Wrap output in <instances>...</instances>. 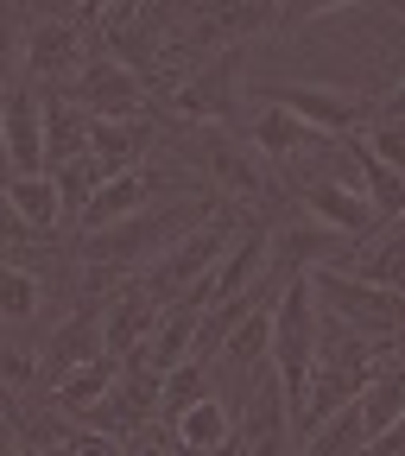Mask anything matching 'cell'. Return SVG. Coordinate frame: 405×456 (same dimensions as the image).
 I'll list each match as a JSON object with an SVG mask.
<instances>
[{
    "instance_id": "2",
    "label": "cell",
    "mask_w": 405,
    "mask_h": 456,
    "mask_svg": "<svg viewBox=\"0 0 405 456\" xmlns=\"http://www.w3.org/2000/svg\"><path fill=\"white\" fill-rule=\"evenodd\" d=\"M380 362H386V342H374V336H355L349 323H336V317H329V323H323V336H317V374H311V399H304L298 437L323 431L336 412L361 406V393L374 387Z\"/></svg>"
},
{
    "instance_id": "31",
    "label": "cell",
    "mask_w": 405,
    "mask_h": 456,
    "mask_svg": "<svg viewBox=\"0 0 405 456\" xmlns=\"http://www.w3.org/2000/svg\"><path fill=\"white\" fill-rule=\"evenodd\" d=\"M361 140H368V152H374L380 165H393L399 178H405V121H374Z\"/></svg>"
},
{
    "instance_id": "20",
    "label": "cell",
    "mask_w": 405,
    "mask_h": 456,
    "mask_svg": "<svg viewBox=\"0 0 405 456\" xmlns=\"http://www.w3.org/2000/svg\"><path fill=\"white\" fill-rule=\"evenodd\" d=\"M45 95V165H70V159H89V134L95 121L70 102V95H57V89H38Z\"/></svg>"
},
{
    "instance_id": "7",
    "label": "cell",
    "mask_w": 405,
    "mask_h": 456,
    "mask_svg": "<svg viewBox=\"0 0 405 456\" xmlns=\"http://www.w3.org/2000/svg\"><path fill=\"white\" fill-rule=\"evenodd\" d=\"M311 285H317V305L336 317V323H349L355 336H374V342H393L405 330V298L380 292V285H361L349 273H336L329 260L311 266Z\"/></svg>"
},
{
    "instance_id": "38",
    "label": "cell",
    "mask_w": 405,
    "mask_h": 456,
    "mask_svg": "<svg viewBox=\"0 0 405 456\" xmlns=\"http://www.w3.org/2000/svg\"><path fill=\"white\" fill-rule=\"evenodd\" d=\"M13 184V159H7V95H0V191Z\"/></svg>"
},
{
    "instance_id": "16",
    "label": "cell",
    "mask_w": 405,
    "mask_h": 456,
    "mask_svg": "<svg viewBox=\"0 0 405 456\" xmlns=\"http://www.w3.org/2000/svg\"><path fill=\"white\" fill-rule=\"evenodd\" d=\"M165 184H171V178H158L152 165L121 171V178H108V184L95 191L89 216H83V235H101V228H121V222L146 216V209H152V191H165Z\"/></svg>"
},
{
    "instance_id": "10",
    "label": "cell",
    "mask_w": 405,
    "mask_h": 456,
    "mask_svg": "<svg viewBox=\"0 0 405 456\" xmlns=\"http://www.w3.org/2000/svg\"><path fill=\"white\" fill-rule=\"evenodd\" d=\"M89 362H101V298H77V311L51 330V342L38 349V380L57 393L70 374H83Z\"/></svg>"
},
{
    "instance_id": "18",
    "label": "cell",
    "mask_w": 405,
    "mask_h": 456,
    "mask_svg": "<svg viewBox=\"0 0 405 456\" xmlns=\"http://www.w3.org/2000/svg\"><path fill=\"white\" fill-rule=\"evenodd\" d=\"M7 159H13V178H38L45 165V95L32 83H20L7 95Z\"/></svg>"
},
{
    "instance_id": "15",
    "label": "cell",
    "mask_w": 405,
    "mask_h": 456,
    "mask_svg": "<svg viewBox=\"0 0 405 456\" xmlns=\"http://www.w3.org/2000/svg\"><path fill=\"white\" fill-rule=\"evenodd\" d=\"M235 456H292V412H285V399H279L272 368H266V380H254L247 419L235 431Z\"/></svg>"
},
{
    "instance_id": "30",
    "label": "cell",
    "mask_w": 405,
    "mask_h": 456,
    "mask_svg": "<svg viewBox=\"0 0 405 456\" xmlns=\"http://www.w3.org/2000/svg\"><path fill=\"white\" fill-rule=\"evenodd\" d=\"M20 32H26V13H7L0 7V95H13L26 83V51H20Z\"/></svg>"
},
{
    "instance_id": "36",
    "label": "cell",
    "mask_w": 405,
    "mask_h": 456,
    "mask_svg": "<svg viewBox=\"0 0 405 456\" xmlns=\"http://www.w3.org/2000/svg\"><path fill=\"white\" fill-rule=\"evenodd\" d=\"M374 121H405V77L380 95V108H374Z\"/></svg>"
},
{
    "instance_id": "4",
    "label": "cell",
    "mask_w": 405,
    "mask_h": 456,
    "mask_svg": "<svg viewBox=\"0 0 405 456\" xmlns=\"http://www.w3.org/2000/svg\"><path fill=\"white\" fill-rule=\"evenodd\" d=\"M241 228H247V216H235V209H209L203 222H190L178 241H171L146 273H140V285L158 298V311L165 305H178V298H190L197 285H209L215 279V266L228 260V248L241 241Z\"/></svg>"
},
{
    "instance_id": "5",
    "label": "cell",
    "mask_w": 405,
    "mask_h": 456,
    "mask_svg": "<svg viewBox=\"0 0 405 456\" xmlns=\"http://www.w3.org/2000/svg\"><path fill=\"white\" fill-rule=\"evenodd\" d=\"M241 64L247 51H215L203 70H190L178 89L158 102V114L171 127H247L241 121Z\"/></svg>"
},
{
    "instance_id": "14",
    "label": "cell",
    "mask_w": 405,
    "mask_h": 456,
    "mask_svg": "<svg viewBox=\"0 0 405 456\" xmlns=\"http://www.w3.org/2000/svg\"><path fill=\"white\" fill-rule=\"evenodd\" d=\"M266 266H272V222H247V228H241V241L228 248V260L215 266V279L197 285V292H203V317H209L215 305H228V298L254 292V285L266 279Z\"/></svg>"
},
{
    "instance_id": "33",
    "label": "cell",
    "mask_w": 405,
    "mask_h": 456,
    "mask_svg": "<svg viewBox=\"0 0 405 456\" xmlns=\"http://www.w3.org/2000/svg\"><path fill=\"white\" fill-rule=\"evenodd\" d=\"M127 456H184V450H178V437H171V431L152 419L146 431H134V437H127Z\"/></svg>"
},
{
    "instance_id": "25",
    "label": "cell",
    "mask_w": 405,
    "mask_h": 456,
    "mask_svg": "<svg viewBox=\"0 0 405 456\" xmlns=\"http://www.w3.org/2000/svg\"><path fill=\"white\" fill-rule=\"evenodd\" d=\"M215 393V374H209V362H178V368H171L165 374V387H158V425L171 431V425H178L190 406H203V399Z\"/></svg>"
},
{
    "instance_id": "35",
    "label": "cell",
    "mask_w": 405,
    "mask_h": 456,
    "mask_svg": "<svg viewBox=\"0 0 405 456\" xmlns=\"http://www.w3.org/2000/svg\"><path fill=\"white\" fill-rule=\"evenodd\" d=\"M0 456H26V437L13 425V399L7 393H0Z\"/></svg>"
},
{
    "instance_id": "11",
    "label": "cell",
    "mask_w": 405,
    "mask_h": 456,
    "mask_svg": "<svg viewBox=\"0 0 405 456\" xmlns=\"http://www.w3.org/2000/svg\"><path fill=\"white\" fill-rule=\"evenodd\" d=\"M152 330H158V298L146 292L140 279L114 285V292L101 298V355H114V362L140 355L152 342Z\"/></svg>"
},
{
    "instance_id": "39",
    "label": "cell",
    "mask_w": 405,
    "mask_h": 456,
    "mask_svg": "<svg viewBox=\"0 0 405 456\" xmlns=\"http://www.w3.org/2000/svg\"><path fill=\"white\" fill-rule=\"evenodd\" d=\"M386 349H393V355H399V362H405V330H399V336H393V342H386Z\"/></svg>"
},
{
    "instance_id": "26",
    "label": "cell",
    "mask_w": 405,
    "mask_h": 456,
    "mask_svg": "<svg viewBox=\"0 0 405 456\" xmlns=\"http://www.w3.org/2000/svg\"><path fill=\"white\" fill-rule=\"evenodd\" d=\"M38 311H45V279L0 254V323H7V330H26Z\"/></svg>"
},
{
    "instance_id": "19",
    "label": "cell",
    "mask_w": 405,
    "mask_h": 456,
    "mask_svg": "<svg viewBox=\"0 0 405 456\" xmlns=\"http://www.w3.org/2000/svg\"><path fill=\"white\" fill-rule=\"evenodd\" d=\"M197 330H203V292L165 305V311H158V330H152V342H146V362H152L158 374H171L178 362L197 355Z\"/></svg>"
},
{
    "instance_id": "34",
    "label": "cell",
    "mask_w": 405,
    "mask_h": 456,
    "mask_svg": "<svg viewBox=\"0 0 405 456\" xmlns=\"http://www.w3.org/2000/svg\"><path fill=\"white\" fill-rule=\"evenodd\" d=\"M26 241H38V235L20 222V209L7 203V191H0V254H13V248H26Z\"/></svg>"
},
{
    "instance_id": "21",
    "label": "cell",
    "mask_w": 405,
    "mask_h": 456,
    "mask_svg": "<svg viewBox=\"0 0 405 456\" xmlns=\"http://www.w3.org/2000/svg\"><path fill=\"white\" fill-rule=\"evenodd\" d=\"M171 437H178L184 456H222L235 450V419H228V399H203V406H190L178 425H171Z\"/></svg>"
},
{
    "instance_id": "1",
    "label": "cell",
    "mask_w": 405,
    "mask_h": 456,
    "mask_svg": "<svg viewBox=\"0 0 405 456\" xmlns=\"http://www.w3.org/2000/svg\"><path fill=\"white\" fill-rule=\"evenodd\" d=\"M184 222H203L197 203H158L121 228H101V235H77V266H83V298H108L114 285H127V273L140 279Z\"/></svg>"
},
{
    "instance_id": "8",
    "label": "cell",
    "mask_w": 405,
    "mask_h": 456,
    "mask_svg": "<svg viewBox=\"0 0 405 456\" xmlns=\"http://www.w3.org/2000/svg\"><path fill=\"white\" fill-rule=\"evenodd\" d=\"M260 102L292 108L304 127H317V134H329V140L368 134V127H374V108H380V95H368V89H317V83H266Z\"/></svg>"
},
{
    "instance_id": "13",
    "label": "cell",
    "mask_w": 405,
    "mask_h": 456,
    "mask_svg": "<svg viewBox=\"0 0 405 456\" xmlns=\"http://www.w3.org/2000/svg\"><path fill=\"white\" fill-rule=\"evenodd\" d=\"M292 203H304V216H317L323 228H336V235H355V241H368L374 228H380V216H374V203L361 197V184L323 178V171H311L304 184H292Z\"/></svg>"
},
{
    "instance_id": "17",
    "label": "cell",
    "mask_w": 405,
    "mask_h": 456,
    "mask_svg": "<svg viewBox=\"0 0 405 456\" xmlns=\"http://www.w3.org/2000/svg\"><path fill=\"white\" fill-rule=\"evenodd\" d=\"M158 134H165V127H158V114H152V121H95V134H89V159H95V171H101V184H108V178H121V171H140Z\"/></svg>"
},
{
    "instance_id": "9",
    "label": "cell",
    "mask_w": 405,
    "mask_h": 456,
    "mask_svg": "<svg viewBox=\"0 0 405 456\" xmlns=\"http://www.w3.org/2000/svg\"><path fill=\"white\" fill-rule=\"evenodd\" d=\"M57 95H70L89 121H152V114H158L152 89L121 64V57H108V51H95L83 64V77L70 89H57Z\"/></svg>"
},
{
    "instance_id": "24",
    "label": "cell",
    "mask_w": 405,
    "mask_h": 456,
    "mask_svg": "<svg viewBox=\"0 0 405 456\" xmlns=\"http://www.w3.org/2000/svg\"><path fill=\"white\" fill-rule=\"evenodd\" d=\"M7 203L20 209V222L32 228L38 241L64 235V203H57V184H51V171H38V178H13V184H7Z\"/></svg>"
},
{
    "instance_id": "27",
    "label": "cell",
    "mask_w": 405,
    "mask_h": 456,
    "mask_svg": "<svg viewBox=\"0 0 405 456\" xmlns=\"http://www.w3.org/2000/svg\"><path fill=\"white\" fill-rule=\"evenodd\" d=\"M272 311H279V305H260V311H254V317H247L235 336L222 342V362L235 368V374H247V368H266V355H272Z\"/></svg>"
},
{
    "instance_id": "40",
    "label": "cell",
    "mask_w": 405,
    "mask_h": 456,
    "mask_svg": "<svg viewBox=\"0 0 405 456\" xmlns=\"http://www.w3.org/2000/svg\"><path fill=\"white\" fill-rule=\"evenodd\" d=\"M393 20H399V26H405V0H393Z\"/></svg>"
},
{
    "instance_id": "3",
    "label": "cell",
    "mask_w": 405,
    "mask_h": 456,
    "mask_svg": "<svg viewBox=\"0 0 405 456\" xmlns=\"http://www.w3.org/2000/svg\"><path fill=\"white\" fill-rule=\"evenodd\" d=\"M317 336H323V305H317V285H311V266L285 279L279 292V311H272V380H279V399L292 412V437H298V419H304V399H311V374H317Z\"/></svg>"
},
{
    "instance_id": "32",
    "label": "cell",
    "mask_w": 405,
    "mask_h": 456,
    "mask_svg": "<svg viewBox=\"0 0 405 456\" xmlns=\"http://www.w3.org/2000/svg\"><path fill=\"white\" fill-rule=\"evenodd\" d=\"M64 450H70V456H127L121 437H101V431H83V425L64 431Z\"/></svg>"
},
{
    "instance_id": "22",
    "label": "cell",
    "mask_w": 405,
    "mask_h": 456,
    "mask_svg": "<svg viewBox=\"0 0 405 456\" xmlns=\"http://www.w3.org/2000/svg\"><path fill=\"white\" fill-rule=\"evenodd\" d=\"M336 273H349L361 285H380V292L405 298V222H393L368 254H355V266H336Z\"/></svg>"
},
{
    "instance_id": "12",
    "label": "cell",
    "mask_w": 405,
    "mask_h": 456,
    "mask_svg": "<svg viewBox=\"0 0 405 456\" xmlns=\"http://www.w3.org/2000/svg\"><path fill=\"white\" fill-rule=\"evenodd\" d=\"M241 134H247V146H254L266 165H304V159H323V152L336 146L329 134L304 127L292 108H272V102H260V108H254V121H247Z\"/></svg>"
},
{
    "instance_id": "23",
    "label": "cell",
    "mask_w": 405,
    "mask_h": 456,
    "mask_svg": "<svg viewBox=\"0 0 405 456\" xmlns=\"http://www.w3.org/2000/svg\"><path fill=\"white\" fill-rule=\"evenodd\" d=\"M399 419H405V362L386 349V362H380L374 387L361 393V425H368V444H374V437H386Z\"/></svg>"
},
{
    "instance_id": "6",
    "label": "cell",
    "mask_w": 405,
    "mask_h": 456,
    "mask_svg": "<svg viewBox=\"0 0 405 456\" xmlns=\"http://www.w3.org/2000/svg\"><path fill=\"white\" fill-rule=\"evenodd\" d=\"M20 51H26V83L32 89H70L83 77V64L95 57V38L77 26V13H26Z\"/></svg>"
},
{
    "instance_id": "37",
    "label": "cell",
    "mask_w": 405,
    "mask_h": 456,
    "mask_svg": "<svg viewBox=\"0 0 405 456\" xmlns=\"http://www.w3.org/2000/svg\"><path fill=\"white\" fill-rule=\"evenodd\" d=\"M368 456H405V419H399L386 437H374V444H368Z\"/></svg>"
},
{
    "instance_id": "28",
    "label": "cell",
    "mask_w": 405,
    "mask_h": 456,
    "mask_svg": "<svg viewBox=\"0 0 405 456\" xmlns=\"http://www.w3.org/2000/svg\"><path fill=\"white\" fill-rule=\"evenodd\" d=\"M304 456H368V425H361V406L336 412L323 431L304 437Z\"/></svg>"
},
{
    "instance_id": "29",
    "label": "cell",
    "mask_w": 405,
    "mask_h": 456,
    "mask_svg": "<svg viewBox=\"0 0 405 456\" xmlns=\"http://www.w3.org/2000/svg\"><path fill=\"white\" fill-rule=\"evenodd\" d=\"M26 387H45V380H38V349H32V342H20V336H0V393L20 399Z\"/></svg>"
}]
</instances>
